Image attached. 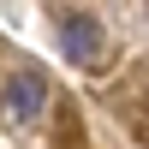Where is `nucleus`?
Segmentation results:
<instances>
[{"instance_id": "f257e3e1", "label": "nucleus", "mask_w": 149, "mask_h": 149, "mask_svg": "<svg viewBox=\"0 0 149 149\" xmlns=\"http://www.w3.org/2000/svg\"><path fill=\"white\" fill-rule=\"evenodd\" d=\"M42 102H48V78L42 72H12V84H6V119L12 125H30L42 113Z\"/></svg>"}, {"instance_id": "f03ea898", "label": "nucleus", "mask_w": 149, "mask_h": 149, "mask_svg": "<svg viewBox=\"0 0 149 149\" xmlns=\"http://www.w3.org/2000/svg\"><path fill=\"white\" fill-rule=\"evenodd\" d=\"M60 48H66V60H78V66H90V60L102 54V30H95L90 12H66V18H60Z\"/></svg>"}]
</instances>
